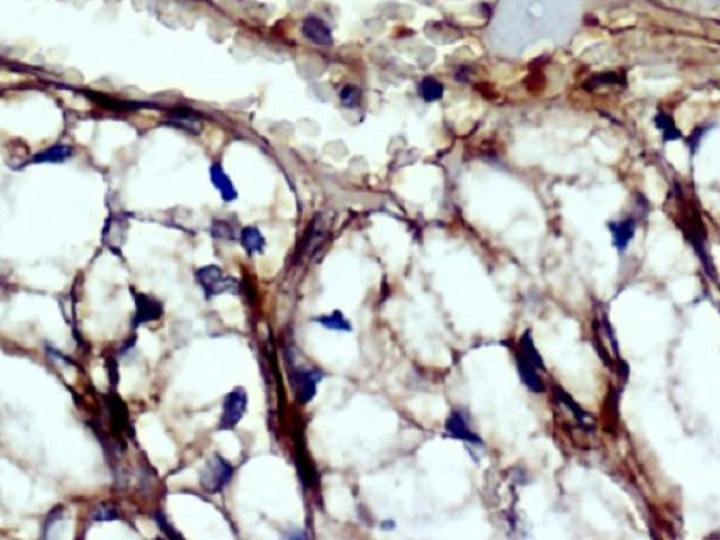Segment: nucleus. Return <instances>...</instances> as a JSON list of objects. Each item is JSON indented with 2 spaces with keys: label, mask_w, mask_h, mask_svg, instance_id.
I'll return each instance as SVG.
<instances>
[{
  "label": "nucleus",
  "mask_w": 720,
  "mask_h": 540,
  "mask_svg": "<svg viewBox=\"0 0 720 540\" xmlns=\"http://www.w3.org/2000/svg\"><path fill=\"white\" fill-rule=\"evenodd\" d=\"M210 175H211V182L213 184L217 187V190L220 192L222 200L225 202H233L237 199V192L235 188L230 180V177H228L225 175V172L222 171L221 165L218 164H214L211 166V171H210Z\"/></svg>",
  "instance_id": "nucleus-10"
},
{
  "label": "nucleus",
  "mask_w": 720,
  "mask_h": 540,
  "mask_svg": "<svg viewBox=\"0 0 720 540\" xmlns=\"http://www.w3.org/2000/svg\"><path fill=\"white\" fill-rule=\"evenodd\" d=\"M213 237L214 238H233L234 233L230 224H226L225 221H215L213 224Z\"/></svg>",
  "instance_id": "nucleus-21"
},
{
  "label": "nucleus",
  "mask_w": 720,
  "mask_h": 540,
  "mask_svg": "<svg viewBox=\"0 0 720 540\" xmlns=\"http://www.w3.org/2000/svg\"><path fill=\"white\" fill-rule=\"evenodd\" d=\"M241 244L248 253H257L265 248V237L255 227H246L241 233Z\"/></svg>",
  "instance_id": "nucleus-15"
},
{
  "label": "nucleus",
  "mask_w": 720,
  "mask_h": 540,
  "mask_svg": "<svg viewBox=\"0 0 720 540\" xmlns=\"http://www.w3.org/2000/svg\"><path fill=\"white\" fill-rule=\"evenodd\" d=\"M608 228L612 234V244L619 252H625L635 238L637 222L635 217H626L619 221H611Z\"/></svg>",
  "instance_id": "nucleus-8"
},
{
  "label": "nucleus",
  "mask_w": 720,
  "mask_h": 540,
  "mask_svg": "<svg viewBox=\"0 0 720 540\" xmlns=\"http://www.w3.org/2000/svg\"><path fill=\"white\" fill-rule=\"evenodd\" d=\"M248 405V396L244 389L237 387L231 393H228L224 398L222 414L218 424L220 431H231L234 429L241 420Z\"/></svg>",
  "instance_id": "nucleus-5"
},
{
  "label": "nucleus",
  "mask_w": 720,
  "mask_h": 540,
  "mask_svg": "<svg viewBox=\"0 0 720 540\" xmlns=\"http://www.w3.org/2000/svg\"><path fill=\"white\" fill-rule=\"evenodd\" d=\"M324 378V373L319 370L293 367L290 370V385L296 394V398L301 404L310 402L317 394V386Z\"/></svg>",
  "instance_id": "nucleus-4"
},
{
  "label": "nucleus",
  "mask_w": 720,
  "mask_h": 540,
  "mask_svg": "<svg viewBox=\"0 0 720 540\" xmlns=\"http://www.w3.org/2000/svg\"><path fill=\"white\" fill-rule=\"evenodd\" d=\"M339 98L343 107L356 109L360 106V102H362V90L354 85H346L345 87H342Z\"/></svg>",
  "instance_id": "nucleus-18"
},
{
  "label": "nucleus",
  "mask_w": 720,
  "mask_h": 540,
  "mask_svg": "<svg viewBox=\"0 0 720 540\" xmlns=\"http://www.w3.org/2000/svg\"><path fill=\"white\" fill-rule=\"evenodd\" d=\"M117 518H118L117 511L114 510V508H109V506H97L92 517L93 521H113Z\"/></svg>",
  "instance_id": "nucleus-20"
},
{
  "label": "nucleus",
  "mask_w": 720,
  "mask_h": 540,
  "mask_svg": "<svg viewBox=\"0 0 720 540\" xmlns=\"http://www.w3.org/2000/svg\"><path fill=\"white\" fill-rule=\"evenodd\" d=\"M315 323H318L319 325H322L324 328L326 330H332V331H341V332H349L352 331V325L345 318V315L341 312V311H334L331 314H326V315H321V316H317V318H314Z\"/></svg>",
  "instance_id": "nucleus-14"
},
{
  "label": "nucleus",
  "mask_w": 720,
  "mask_h": 540,
  "mask_svg": "<svg viewBox=\"0 0 720 540\" xmlns=\"http://www.w3.org/2000/svg\"><path fill=\"white\" fill-rule=\"evenodd\" d=\"M72 155V148L68 145H54L34 156V162H62Z\"/></svg>",
  "instance_id": "nucleus-16"
},
{
  "label": "nucleus",
  "mask_w": 720,
  "mask_h": 540,
  "mask_svg": "<svg viewBox=\"0 0 720 540\" xmlns=\"http://www.w3.org/2000/svg\"><path fill=\"white\" fill-rule=\"evenodd\" d=\"M654 125H656V129L661 133L664 142L677 141L682 138V133L679 131L674 118L666 111H659L656 114V117H654Z\"/></svg>",
  "instance_id": "nucleus-12"
},
{
  "label": "nucleus",
  "mask_w": 720,
  "mask_h": 540,
  "mask_svg": "<svg viewBox=\"0 0 720 540\" xmlns=\"http://www.w3.org/2000/svg\"><path fill=\"white\" fill-rule=\"evenodd\" d=\"M155 521H156L158 526L160 528V530H162V532H165L168 537H180V534H179V533H178V532H176L171 525H169L167 517L163 515L162 512H156V514H155Z\"/></svg>",
  "instance_id": "nucleus-22"
},
{
  "label": "nucleus",
  "mask_w": 720,
  "mask_h": 540,
  "mask_svg": "<svg viewBox=\"0 0 720 540\" xmlns=\"http://www.w3.org/2000/svg\"><path fill=\"white\" fill-rule=\"evenodd\" d=\"M516 365L520 380L532 393L540 394L546 390L540 373L546 370L543 359L538 352L532 332L527 331L518 342Z\"/></svg>",
  "instance_id": "nucleus-1"
},
{
  "label": "nucleus",
  "mask_w": 720,
  "mask_h": 540,
  "mask_svg": "<svg viewBox=\"0 0 720 540\" xmlns=\"http://www.w3.org/2000/svg\"><path fill=\"white\" fill-rule=\"evenodd\" d=\"M554 396L555 398H558L567 409H570L571 414L575 417V420L585 428H591L593 429V424H591V417L586 414V412L564 391L562 390L560 387H555L554 389Z\"/></svg>",
  "instance_id": "nucleus-13"
},
{
  "label": "nucleus",
  "mask_w": 720,
  "mask_h": 540,
  "mask_svg": "<svg viewBox=\"0 0 720 540\" xmlns=\"http://www.w3.org/2000/svg\"><path fill=\"white\" fill-rule=\"evenodd\" d=\"M303 34L311 43L322 47H330L334 43L332 33L326 23L318 17H307L303 23Z\"/></svg>",
  "instance_id": "nucleus-9"
},
{
  "label": "nucleus",
  "mask_w": 720,
  "mask_h": 540,
  "mask_svg": "<svg viewBox=\"0 0 720 540\" xmlns=\"http://www.w3.org/2000/svg\"><path fill=\"white\" fill-rule=\"evenodd\" d=\"M133 297L136 300V315L133 321L134 328L145 323L158 321L160 318L163 314V304L159 300L138 292H133Z\"/></svg>",
  "instance_id": "nucleus-6"
},
{
  "label": "nucleus",
  "mask_w": 720,
  "mask_h": 540,
  "mask_svg": "<svg viewBox=\"0 0 720 540\" xmlns=\"http://www.w3.org/2000/svg\"><path fill=\"white\" fill-rule=\"evenodd\" d=\"M234 477V467L220 455H213L200 474L202 488L207 494L221 493Z\"/></svg>",
  "instance_id": "nucleus-2"
},
{
  "label": "nucleus",
  "mask_w": 720,
  "mask_h": 540,
  "mask_svg": "<svg viewBox=\"0 0 720 540\" xmlns=\"http://www.w3.org/2000/svg\"><path fill=\"white\" fill-rule=\"evenodd\" d=\"M624 80H625V76H620L616 72H605V74H600V75L594 76L593 79H590V83L593 87H597L600 85H612V83L619 85Z\"/></svg>",
  "instance_id": "nucleus-19"
},
{
  "label": "nucleus",
  "mask_w": 720,
  "mask_h": 540,
  "mask_svg": "<svg viewBox=\"0 0 720 540\" xmlns=\"http://www.w3.org/2000/svg\"><path fill=\"white\" fill-rule=\"evenodd\" d=\"M169 122H172V125H176V127H179V129H183L193 134H199L202 130V121H200L199 116L194 114L190 110H184V109L172 111L169 116Z\"/></svg>",
  "instance_id": "nucleus-11"
},
{
  "label": "nucleus",
  "mask_w": 720,
  "mask_h": 540,
  "mask_svg": "<svg viewBox=\"0 0 720 540\" xmlns=\"http://www.w3.org/2000/svg\"><path fill=\"white\" fill-rule=\"evenodd\" d=\"M195 279H198L199 284L202 285L207 299L225 293L237 294L240 290L238 280L231 276H224L222 270L214 265H209L199 269V272L195 273Z\"/></svg>",
  "instance_id": "nucleus-3"
},
{
  "label": "nucleus",
  "mask_w": 720,
  "mask_h": 540,
  "mask_svg": "<svg viewBox=\"0 0 720 540\" xmlns=\"http://www.w3.org/2000/svg\"><path fill=\"white\" fill-rule=\"evenodd\" d=\"M418 91H419V96H421L425 102H436V100L442 99L443 91H445V87H443V85H442L439 80H436L435 78H425V79L419 83Z\"/></svg>",
  "instance_id": "nucleus-17"
},
{
  "label": "nucleus",
  "mask_w": 720,
  "mask_h": 540,
  "mask_svg": "<svg viewBox=\"0 0 720 540\" xmlns=\"http://www.w3.org/2000/svg\"><path fill=\"white\" fill-rule=\"evenodd\" d=\"M445 431H446L447 436H450L453 439H459V440H463V442H467L472 444H483L480 435H477L474 431H472V428L466 422L465 414L459 409H454L447 417V420L445 422Z\"/></svg>",
  "instance_id": "nucleus-7"
}]
</instances>
